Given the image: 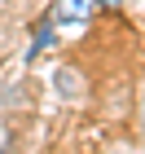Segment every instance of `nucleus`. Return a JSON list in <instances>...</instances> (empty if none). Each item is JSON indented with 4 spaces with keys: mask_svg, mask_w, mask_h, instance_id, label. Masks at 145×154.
<instances>
[{
    "mask_svg": "<svg viewBox=\"0 0 145 154\" xmlns=\"http://www.w3.org/2000/svg\"><path fill=\"white\" fill-rule=\"evenodd\" d=\"M97 0H57L53 5V18L57 22H84V18H92Z\"/></svg>",
    "mask_w": 145,
    "mask_h": 154,
    "instance_id": "obj_1",
    "label": "nucleus"
},
{
    "mask_svg": "<svg viewBox=\"0 0 145 154\" xmlns=\"http://www.w3.org/2000/svg\"><path fill=\"white\" fill-rule=\"evenodd\" d=\"M48 44H53V22H48V18H44V22L35 26V40H31V53H26V62L35 57V53H44Z\"/></svg>",
    "mask_w": 145,
    "mask_h": 154,
    "instance_id": "obj_2",
    "label": "nucleus"
},
{
    "mask_svg": "<svg viewBox=\"0 0 145 154\" xmlns=\"http://www.w3.org/2000/svg\"><path fill=\"white\" fill-rule=\"evenodd\" d=\"M0 154H13V137H9L5 128H0Z\"/></svg>",
    "mask_w": 145,
    "mask_h": 154,
    "instance_id": "obj_3",
    "label": "nucleus"
},
{
    "mask_svg": "<svg viewBox=\"0 0 145 154\" xmlns=\"http://www.w3.org/2000/svg\"><path fill=\"white\" fill-rule=\"evenodd\" d=\"M97 5H106V9H119V5H123V0H97Z\"/></svg>",
    "mask_w": 145,
    "mask_h": 154,
    "instance_id": "obj_4",
    "label": "nucleus"
},
{
    "mask_svg": "<svg viewBox=\"0 0 145 154\" xmlns=\"http://www.w3.org/2000/svg\"><path fill=\"white\" fill-rule=\"evenodd\" d=\"M141 119H145V93H141Z\"/></svg>",
    "mask_w": 145,
    "mask_h": 154,
    "instance_id": "obj_5",
    "label": "nucleus"
}]
</instances>
